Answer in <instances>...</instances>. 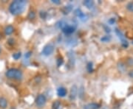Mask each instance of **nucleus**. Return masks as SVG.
I'll use <instances>...</instances> for the list:
<instances>
[{
  "instance_id": "17",
  "label": "nucleus",
  "mask_w": 133,
  "mask_h": 109,
  "mask_svg": "<svg viewBox=\"0 0 133 109\" xmlns=\"http://www.w3.org/2000/svg\"><path fill=\"white\" fill-rule=\"evenodd\" d=\"M60 106H61V102H60V101L56 100V101H55V102L53 103L52 109H58L59 108V107H60Z\"/></svg>"
},
{
  "instance_id": "9",
  "label": "nucleus",
  "mask_w": 133,
  "mask_h": 109,
  "mask_svg": "<svg viewBox=\"0 0 133 109\" xmlns=\"http://www.w3.org/2000/svg\"><path fill=\"white\" fill-rule=\"evenodd\" d=\"M101 108V105L98 103H90L86 105L84 108V109H99Z\"/></svg>"
},
{
  "instance_id": "7",
  "label": "nucleus",
  "mask_w": 133,
  "mask_h": 109,
  "mask_svg": "<svg viewBox=\"0 0 133 109\" xmlns=\"http://www.w3.org/2000/svg\"><path fill=\"white\" fill-rule=\"evenodd\" d=\"M115 32H116V34L118 35V38H120V40L122 42V45H123L124 47H126V46H128V43H127V41L126 40L124 36L123 35V33H122L120 30H118V29L115 30Z\"/></svg>"
},
{
  "instance_id": "22",
  "label": "nucleus",
  "mask_w": 133,
  "mask_h": 109,
  "mask_svg": "<svg viewBox=\"0 0 133 109\" xmlns=\"http://www.w3.org/2000/svg\"><path fill=\"white\" fill-rule=\"evenodd\" d=\"M87 70L89 71V72H92L93 70V64L92 63H89L87 65Z\"/></svg>"
},
{
  "instance_id": "25",
  "label": "nucleus",
  "mask_w": 133,
  "mask_h": 109,
  "mask_svg": "<svg viewBox=\"0 0 133 109\" xmlns=\"http://www.w3.org/2000/svg\"><path fill=\"white\" fill-rule=\"evenodd\" d=\"M129 76L131 78H133V69L129 72Z\"/></svg>"
},
{
  "instance_id": "4",
  "label": "nucleus",
  "mask_w": 133,
  "mask_h": 109,
  "mask_svg": "<svg viewBox=\"0 0 133 109\" xmlns=\"http://www.w3.org/2000/svg\"><path fill=\"white\" fill-rule=\"evenodd\" d=\"M47 102V98L44 94H39L36 99V105L37 108H42L44 107Z\"/></svg>"
},
{
  "instance_id": "18",
  "label": "nucleus",
  "mask_w": 133,
  "mask_h": 109,
  "mask_svg": "<svg viewBox=\"0 0 133 109\" xmlns=\"http://www.w3.org/2000/svg\"><path fill=\"white\" fill-rule=\"evenodd\" d=\"M126 8L129 12L133 13V2H129L126 4Z\"/></svg>"
},
{
  "instance_id": "15",
  "label": "nucleus",
  "mask_w": 133,
  "mask_h": 109,
  "mask_svg": "<svg viewBox=\"0 0 133 109\" xmlns=\"http://www.w3.org/2000/svg\"><path fill=\"white\" fill-rule=\"evenodd\" d=\"M126 65H127V66L129 67H132L133 66V58L131 57H129L126 58Z\"/></svg>"
},
{
  "instance_id": "26",
  "label": "nucleus",
  "mask_w": 133,
  "mask_h": 109,
  "mask_svg": "<svg viewBox=\"0 0 133 109\" xmlns=\"http://www.w3.org/2000/svg\"><path fill=\"white\" fill-rule=\"evenodd\" d=\"M31 54H32V52H28L25 54V58H29V57H30Z\"/></svg>"
},
{
  "instance_id": "1",
  "label": "nucleus",
  "mask_w": 133,
  "mask_h": 109,
  "mask_svg": "<svg viewBox=\"0 0 133 109\" xmlns=\"http://www.w3.org/2000/svg\"><path fill=\"white\" fill-rule=\"evenodd\" d=\"M25 6H26V2L25 1H14L13 2L10 7H9V10L13 15H19L22 14L24 10H25Z\"/></svg>"
},
{
  "instance_id": "12",
  "label": "nucleus",
  "mask_w": 133,
  "mask_h": 109,
  "mask_svg": "<svg viewBox=\"0 0 133 109\" xmlns=\"http://www.w3.org/2000/svg\"><path fill=\"white\" fill-rule=\"evenodd\" d=\"M118 69L120 72L123 73L124 72H126V64L123 63V62H118Z\"/></svg>"
},
{
  "instance_id": "28",
  "label": "nucleus",
  "mask_w": 133,
  "mask_h": 109,
  "mask_svg": "<svg viewBox=\"0 0 133 109\" xmlns=\"http://www.w3.org/2000/svg\"><path fill=\"white\" fill-rule=\"evenodd\" d=\"M80 91L81 92V91H83V87H81V89H80ZM84 95V93H82V92H81V93H79V96L81 98L82 97V96Z\"/></svg>"
},
{
  "instance_id": "19",
  "label": "nucleus",
  "mask_w": 133,
  "mask_h": 109,
  "mask_svg": "<svg viewBox=\"0 0 133 109\" xmlns=\"http://www.w3.org/2000/svg\"><path fill=\"white\" fill-rule=\"evenodd\" d=\"M63 63H64V60H63V58H58V60H57V66H61L62 64H63Z\"/></svg>"
},
{
  "instance_id": "24",
  "label": "nucleus",
  "mask_w": 133,
  "mask_h": 109,
  "mask_svg": "<svg viewBox=\"0 0 133 109\" xmlns=\"http://www.w3.org/2000/svg\"><path fill=\"white\" fill-rule=\"evenodd\" d=\"M40 16H41V17L42 18H45V17H46V13L41 11V12L40 13Z\"/></svg>"
},
{
  "instance_id": "5",
  "label": "nucleus",
  "mask_w": 133,
  "mask_h": 109,
  "mask_svg": "<svg viewBox=\"0 0 133 109\" xmlns=\"http://www.w3.org/2000/svg\"><path fill=\"white\" fill-rule=\"evenodd\" d=\"M53 51H54V46L51 44H47L42 50L41 51V54L44 56H49L53 54Z\"/></svg>"
},
{
  "instance_id": "16",
  "label": "nucleus",
  "mask_w": 133,
  "mask_h": 109,
  "mask_svg": "<svg viewBox=\"0 0 133 109\" xmlns=\"http://www.w3.org/2000/svg\"><path fill=\"white\" fill-rule=\"evenodd\" d=\"M35 17H36V13H35L33 10L30 11V13H29L28 15H27V18L30 19V20H33V19H34Z\"/></svg>"
},
{
  "instance_id": "21",
  "label": "nucleus",
  "mask_w": 133,
  "mask_h": 109,
  "mask_svg": "<svg viewBox=\"0 0 133 109\" xmlns=\"http://www.w3.org/2000/svg\"><path fill=\"white\" fill-rule=\"evenodd\" d=\"M110 39H111V38H110V36H104V37H103L101 39V41H102V42H104V43H106V42H108V41H110Z\"/></svg>"
},
{
  "instance_id": "10",
  "label": "nucleus",
  "mask_w": 133,
  "mask_h": 109,
  "mask_svg": "<svg viewBox=\"0 0 133 109\" xmlns=\"http://www.w3.org/2000/svg\"><path fill=\"white\" fill-rule=\"evenodd\" d=\"M8 107V100L6 98L1 96L0 97V108L5 109Z\"/></svg>"
},
{
  "instance_id": "13",
  "label": "nucleus",
  "mask_w": 133,
  "mask_h": 109,
  "mask_svg": "<svg viewBox=\"0 0 133 109\" xmlns=\"http://www.w3.org/2000/svg\"><path fill=\"white\" fill-rule=\"evenodd\" d=\"M13 32H14V27L12 25H8V26L5 27V33L7 36L11 35Z\"/></svg>"
},
{
  "instance_id": "6",
  "label": "nucleus",
  "mask_w": 133,
  "mask_h": 109,
  "mask_svg": "<svg viewBox=\"0 0 133 109\" xmlns=\"http://www.w3.org/2000/svg\"><path fill=\"white\" fill-rule=\"evenodd\" d=\"M78 94V87L76 85H73L70 88V99L71 100H74Z\"/></svg>"
},
{
  "instance_id": "8",
  "label": "nucleus",
  "mask_w": 133,
  "mask_h": 109,
  "mask_svg": "<svg viewBox=\"0 0 133 109\" xmlns=\"http://www.w3.org/2000/svg\"><path fill=\"white\" fill-rule=\"evenodd\" d=\"M67 94V91L65 88L64 87H60L57 90V94L60 97H64Z\"/></svg>"
},
{
  "instance_id": "27",
  "label": "nucleus",
  "mask_w": 133,
  "mask_h": 109,
  "mask_svg": "<svg viewBox=\"0 0 133 109\" xmlns=\"http://www.w3.org/2000/svg\"><path fill=\"white\" fill-rule=\"evenodd\" d=\"M115 20L114 18H111V19H110V20L109 21V23H110L111 24H112L113 23H115Z\"/></svg>"
},
{
  "instance_id": "14",
  "label": "nucleus",
  "mask_w": 133,
  "mask_h": 109,
  "mask_svg": "<svg viewBox=\"0 0 133 109\" xmlns=\"http://www.w3.org/2000/svg\"><path fill=\"white\" fill-rule=\"evenodd\" d=\"M72 9H73V7L71 5H67L62 9V12L64 13V14H68L71 12Z\"/></svg>"
},
{
  "instance_id": "11",
  "label": "nucleus",
  "mask_w": 133,
  "mask_h": 109,
  "mask_svg": "<svg viewBox=\"0 0 133 109\" xmlns=\"http://www.w3.org/2000/svg\"><path fill=\"white\" fill-rule=\"evenodd\" d=\"M83 4L86 8H87L88 9H92L93 7H94L95 2L93 1H92V0H86V1L83 2Z\"/></svg>"
},
{
  "instance_id": "3",
  "label": "nucleus",
  "mask_w": 133,
  "mask_h": 109,
  "mask_svg": "<svg viewBox=\"0 0 133 109\" xmlns=\"http://www.w3.org/2000/svg\"><path fill=\"white\" fill-rule=\"evenodd\" d=\"M60 29H61L62 32L66 35L72 34L75 32L76 29V25L74 24H68L64 21H61L59 22V24H58Z\"/></svg>"
},
{
  "instance_id": "23",
  "label": "nucleus",
  "mask_w": 133,
  "mask_h": 109,
  "mask_svg": "<svg viewBox=\"0 0 133 109\" xmlns=\"http://www.w3.org/2000/svg\"><path fill=\"white\" fill-rule=\"evenodd\" d=\"M51 2L53 3V4H61V1H59V0H52Z\"/></svg>"
},
{
  "instance_id": "29",
  "label": "nucleus",
  "mask_w": 133,
  "mask_h": 109,
  "mask_svg": "<svg viewBox=\"0 0 133 109\" xmlns=\"http://www.w3.org/2000/svg\"><path fill=\"white\" fill-rule=\"evenodd\" d=\"M1 51H2V47H1V46H0V53H1Z\"/></svg>"
},
{
  "instance_id": "2",
  "label": "nucleus",
  "mask_w": 133,
  "mask_h": 109,
  "mask_svg": "<svg viewBox=\"0 0 133 109\" xmlns=\"http://www.w3.org/2000/svg\"><path fill=\"white\" fill-rule=\"evenodd\" d=\"M5 75L8 78L16 80H21L23 78L22 72L19 69L15 68H11L8 69L6 72Z\"/></svg>"
},
{
  "instance_id": "30",
  "label": "nucleus",
  "mask_w": 133,
  "mask_h": 109,
  "mask_svg": "<svg viewBox=\"0 0 133 109\" xmlns=\"http://www.w3.org/2000/svg\"><path fill=\"white\" fill-rule=\"evenodd\" d=\"M11 109H16V108H15L14 107H12V108H11Z\"/></svg>"
},
{
  "instance_id": "20",
  "label": "nucleus",
  "mask_w": 133,
  "mask_h": 109,
  "mask_svg": "<svg viewBox=\"0 0 133 109\" xmlns=\"http://www.w3.org/2000/svg\"><path fill=\"white\" fill-rule=\"evenodd\" d=\"M21 52H17V53H15V54H13V59H15V60H19L20 58H21Z\"/></svg>"
}]
</instances>
